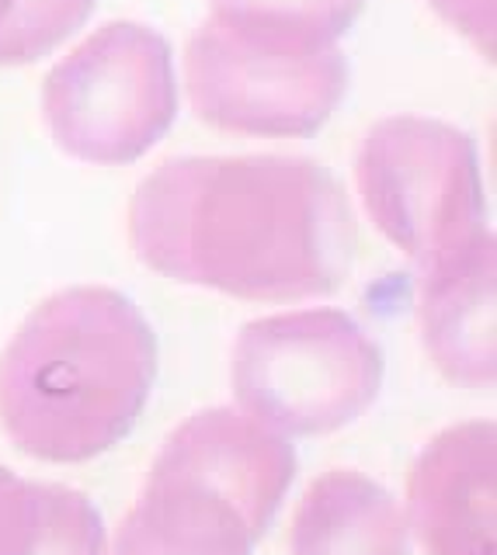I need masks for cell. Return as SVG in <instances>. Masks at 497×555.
Masks as SVG:
<instances>
[{
    "instance_id": "obj_2",
    "label": "cell",
    "mask_w": 497,
    "mask_h": 555,
    "mask_svg": "<svg viewBox=\"0 0 497 555\" xmlns=\"http://www.w3.org/2000/svg\"><path fill=\"white\" fill-rule=\"evenodd\" d=\"M157 375V337L123 292H56L0 354V427L25 455L88 462L132 430Z\"/></svg>"
},
{
    "instance_id": "obj_6",
    "label": "cell",
    "mask_w": 497,
    "mask_h": 555,
    "mask_svg": "<svg viewBox=\"0 0 497 555\" xmlns=\"http://www.w3.org/2000/svg\"><path fill=\"white\" fill-rule=\"evenodd\" d=\"M369 219L418 268L487 233L476 143L438 118L375 121L355 156Z\"/></svg>"
},
{
    "instance_id": "obj_14",
    "label": "cell",
    "mask_w": 497,
    "mask_h": 555,
    "mask_svg": "<svg viewBox=\"0 0 497 555\" xmlns=\"http://www.w3.org/2000/svg\"><path fill=\"white\" fill-rule=\"evenodd\" d=\"M432 8L473 42V49L494 60V0H432Z\"/></svg>"
},
{
    "instance_id": "obj_10",
    "label": "cell",
    "mask_w": 497,
    "mask_h": 555,
    "mask_svg": "<svg viewBox=\"0 0 497 555\" xmlns=\"http://www.w3.org/2000/svg\"><path fill=\"white\" fill-rule=\"evenodd\" d=\"M289 552L410 555L407 517L380 482L355 468H331L303 493L293 517V534H289Z\"/></svg>"
},
{
    "instance_id": "obj_11",
    "label": "cell",
    "mask_w": 497,
    "mask_h": 555,
    "mask_svg": "<svg viewBox=\"0 0 497 555\" xmlns=\"http://www.w3.org/2000/svg\"><path fill=\"white\" fill-rule=\"evenodd\" d=\"M0 555H105L101 514L71 486L0 465Z\"/></svg>"
},
{
    "instance_id": "obj_4",
    "label": "cell",
    "mask_w": 497,
    "mask_h": 555,
    "mask_svg": "<svg viewBox=\"0 0 497 555\" xmlns=\"http://www.w3.org/2000/svg\"><path fill=\"white\" fill-rule=\"evenodd\" d=\"M380 386V344L341 309L251 320L233 344L237 403L293 438L348 427L375 403Z\"/></svg>"
},
{
    "instance_id": "obj_3",
    "label": "cell",
    "mask_w": 497,
    "mask_h": 555,
    "mask_svg": "<svg viewBox=\"0 0 497 555\" xmlns=\"http://www.w3.org/2000/svg\"><path fill=\"white\" fill-rule=\"evenodd\" d=\"M296 479L282 434L237 410H202L170 434L112 555H251Z\"/></svg>"
},
{
    "instance_id": "obj_9",
    "label": "cell",
    "mask_w": 497,
    "mask_h": 555,
    "mask_svg": "<svg viewBox=\"0 0 497 555\" xmlns=\"http://www.w3.org/2000/svg\"><path fill=\"white\" fill-rule=\"evenodd\" d=\"M421 337L435 369L467 389L494 386V236L480 233L421 268Z\"/></svg>"
},
{
    "instance_id": "obj_12",
    "label": "cell",
    "mask_w": 497,
    "mask_h": 555,
    "mask_svg": "<svg viewBox=\"0 0 497 555\" xmlns=\"http://www.w3.org/2000/svg\"><path fill=\"white\" fill-rule=\"evenodd\" d=\"M213 22L268 46L317 52L334 46L366 0H209Z\"/></svg>"
},
{
    "instance_id": "obj_5",
    "label": "cell",
    "mask_w": 497,
    "mask_h": 555,
    "mask_svg": "<svg viewBox=\"0 0 497 555\" xmlns=\"http://www.w3.org/2000/svg\"><path fill=\"white\" fill-rule=\"evenodd\" d=\"M178 115L175 56L161 31L112 22L60 60L42 83V118L56 146L84 164L140 160Z\"/></svg>"
},
{
    "instance_id": "obj_13",
    "label": "cell",
    "mask_w": 497,
    "mask_h": 555,
    "mask_svg": "<svg viewBox=\"0 0 497 555\" xmlns=\"http://www.w3.org/2000/svg\"><path fill=\"white\" fill-rule=\"evenodd\" d=\"M94 0H0V66L42 60L88 22Z\"/></svg>"
},
{
    "instance_id": "obj_1",
    "label": "cell",
    "mask_w": 497,
    "mask_h": 555,
    "mask_svg": "<svg viewBox=\"0 0 497 555\" xmlns=\"http://www.w3.org/2000/svg\"><path fill=\"white\" fill-rule=\"evenodd\" d=\"M355 240L345 188L306 156H181L129 202V243L150 271L247 302L331 295Z\"/></svg>"
},
{
    "instance_id": "obj_8",
    "label": "cell",
    "mask_w": 497,
    "mask_h": 555,
    "mask_svg": "<svg viewBox=\"0 0 497 555\" xmlns=\"http://www.w3.org/2000/svg\"><path fill=\"white\" fill-rule=\"evenodd\" d=\"M494 424L432 438L407 479V528L428 555H494Z\"/></svg>"
},
{
    "instance_id": "obj_7",
    "label": "cell",
    "mask_w": 497,
    "mask_h": 555,
    "mask_svg": "<svg viewBox=\"0 0 497 555\" xmlns=\"http://www.w3.org/2000/svg\"><path fill=\"white\" fill-rule=\"evenodd\" d=\"M184 87L205 126L265 139H306L323 129L348 91L337 46L300 52L205 22L184 46Z\"/></svg>"
}]
</instances>
